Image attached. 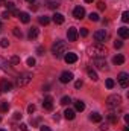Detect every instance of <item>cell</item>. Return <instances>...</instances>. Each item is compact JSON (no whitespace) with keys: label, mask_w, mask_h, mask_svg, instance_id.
I'll use <instances>...</instances> for the list:
<instances>
[{"label":"cell","mask_w":129,"mask_h":131,"mask_svg":"<svg viewBox=\"0 0 129 131\" xmlns=\"http://www.w3.org/2000/svg\"><path fill=\"white\" fill-rule=\"evenodd\" d=\"M52 53L56 58H61L64 53H67V43L62 41V40H56L52 46Z\"/></svg>","instance_id":"obj_1"},{"label":"cell","mask_w":129,"mask_h":131,"mask_svg":"<svg viewBox=\"0 0 129 131\" xmlns=\"http://www.w3.org/2000/svg\"><path fill=\"white\" fill-rule=\"evenodd\" d=\"M106 53H108V50H106V47L103 46V44H94V46H91L90 47V55L93 57V58H105L106 57Z\"/></svg>","instance_id":"obj_2"},{"label":"cell","mask_w":129,"mask_h":131,"mask_svg":"<svg viewBox=\"0 0 129 131\" xmlns=\"http://www.w3.org/2000/svg\"><path fill=\"white\" fill-rule=\"evenodd\" d=\"M120 104H122V98L119 95H111V96H108V99H106V105L109 108H117Z\"/></svg>","instance_id":"obj_3"},{"label":"cell","mask_w":129,"mask_h":131,"mask_svg":"<svg viewBox=\"0 0 129 131\" xmlns=\"http://www.w3.org/2000/svg\"><path fill=\"white\" fill-rule=\"evenodd\" d=\"M31 79H32V75L31 73H21L17 78V85L18 87H24V85H28L31 82Z\"/></svg>","instance_id":"obj_4"},{"label":"cell","mask_w":129,"mask_h":131,"mask_svg":"<svg viewBox=\"0 0 129 131\" xmlns=\"http://www.w3.org/2000/svg\"><path fill=\"white\" fill-rule=\"evenodd\" d=\"M119 84L123 87V89H126L128 87V84H129V75L126 73V72H122V73H119Z\"/></svg>","instance_id":"obj_5"},{"label":"cell","mask_w":129,"mask_h":131,"mask_svg":"<svg viewBox=\"0 0 129 131\" xmlns=\"http://www.w3.org/2000/svg\"><path fill=\"white\" fill-rule=\"evenodd\" d=\"M78 29L74 28V26H71V28H68V31H67V38H68V41H76L78 40Z\"/></svg>","instance_id":"obj_6"},{"label":"cell","mask_w":129,"mask_h":131,"mask_svg":"<svg viewBox=\"0 0 129 131\" xmlns=\"http://www.w3.org/2000/svg\"><path fill=\"white\" fill-rule=\"evenodd\" d=\"M93 37H94V40H96L99 44H102V43L108 38V35H106V32H105V31H96V32L93 34Z\"/></svg>","instance_id":"obj_7"},{"label":"cell","mask_w":129,"mask_h":131,"mask_svg":"<svg viewBox=\"0 0 129 131\" xmlns=\"http://www.w3.org/2000/svg\"><path fill=\"white\" fill-rule=\"evenodd\" d=\"M73 17L78 18V20H82V18L85 17V9H84L82 6H76V8L73 9Z\"/></svg>","instance_id":"obj_8"},{"label":"cell","mask_w":129,"mask_h":131,"mask_svg":"<svg viewBox=\"0 0 129 131\" xmlns=\"http://www.w3.org/2000/svg\"><path fill=\"white\" fill-rule=\"evenodd\" d=\"M59 81L62 84H68L70 81H73V73L71 72H62L61 76H59Z\"/></svg>","instance_id":"obj_9"},{"label":"cell","mask_w":129,"mask_h":131,"mask_svg":"<svg viewBox=\"0 0 129 131\" xmlns=\"http://www.w3.org/2000/svg\"><path fill=\"white\" fill-rule=\"evenodd\" d=\"M0 90L2 92H11L12 90V82L8 79H2L0 81Z\"/></svg>","instance_id":"obj_10"},{"label":"cell","mask_w":129,"mask_h":131,"mask_svg":"<svg viewBox=\"0 0 129 131\" xmlns=\"http://www.w3.org/2000/svg\"><path fill=\"white\" fill-rule=\"evenodd\" d=\"M64 60H65L67 64H73V63L78 61V55H76L74 52H68V53H65L64 55Z\"/></svg>","instance_id":"obj_11"},{"label":"cell","mask_w":129,"mask_h":131,"mask_svg":"<svg viewBox=\"0 0 129 131\" xmlns=\"http://www.w3.org/2000/svg\"><path fill=\"white\" fill-rule=\"evenodd\" d=\"M43 107H44L46 110L52 111V110H53V98H52V96H46V98H44V102H43Z\"/></svg>","instance_id":"obj_12"},{"label":"cell","mask_w":129,"mask_h":131,"mask_svg":"<svg viewBox=\"0 0 129 131\" xmlns=\"http://www.w3.org/2000/svg\"><path fill=\"white\" fill-rule=\"evenodd\" d=\"M94 66H96L97 69H100V70H105V69L108 67L105 58H94Z\"/></svg>","instance_id":"obj_13"},{"label":"cell","mask_w":129,"mask_h":131,"mask_svg":"<svg viewBox=\"0 0 129 131\" xmlns=\"http://www.w3.org/2000/svg\"><path fill=\"white\" fill-rule=\"evenodd\" d=\"M52 20L55 21V25H62L65 18H64V15H62V14H59V12H55V14H53V17H52Z\"/></svg>","instance_id":"obj_14"},{"label":"cell","mask_w":129,"mask_h":131,"mask_svg":"<svg viewBox=\"0 0 129 131\" xmlns=\"http://www.w3.org/2000/svg\"><path fill=\"white\" fill-rule=\"evenodd\" d=\"M74 116H76V111H74L73 108H67V110L64 111V117L67 119V121H73Z\"/></svg>","instance_id":"obj_15"},{"label":"cell","mask_w":129,"mask_h":131,"mask_svg":"<svg viewBox=\"0 0 129 131\" xmlns=\"http://www.w3.org/2000/svg\"><path fill=\"white\" fill-rule=\"evenodd\" d=\"M61 6V0H47V8L49 9H58Z\"/></svg>","instance_id":"obj_16"},{"label":"cell","mask_w":129,"mask_h":131,"mask_svg":"<svg viewBox=\"0 0 129 131\" xmlns=\"http://www.w3.org/2000/svg\"><path fill=\"white\" fill-rule=\"evenodd\" d=\"M119 35H120V38H123V40H126L129 37V29L126 26H123V28H120L119 29Z\"/></svg>","instance_id":"obj_17"},{"label":"cell","mask_w":129,"mask_h":131,"mask_svg":"<svg viewBox=\"0 0 129 131\" xmlns=\"http://www.w3.org/2000/svg\"><path fill=\"white\" fill-rule=\"evenodd\" d=\"M108 119H109L111 124H117V122H119V116H117L115 111H109V113H108Z\"/></svg>","instance_id":"obj_18"},{"label":"cell","mask_w":129,"mask_h":131,"mask_svg":"<svg viewBox=\"0 0 129 131\" xmlns=\"http://www.w3.org/2000/svg\"><path fill=\"white\" fill-rule=\"evenodd\" d=\"M28 37H29V40H35V38L38 37V28L32 26V28L29 29V34H28Z\"/></svg>","instance_id":"obj_19"},{"label":"cell","mask_w":129,"mask_h":131,"mask_svg":"<svg viewBox=\"0 0 129 131\" xmlns=\"http://www.w3.org/2000/svg\"><path fill=\"white\" fill-rule=\"evenodd\" d=\"M87 73H88V76H90V79H91V81H97V79H99L97 73L91 69V67H88V69H87Z\"/></svg>","instance_id":"obj_20"},{"label":"cell","mask_w":129,"mask_h":131,"mask_svg":"<svg viewBox=\"0 0 129 131\" xmlns=\"http://www.w3.org/2000/svg\"><path fill=\"white\" fill-rule=\"evenodd\" d=\"M18 18H20L23 23H29V21H31V17H29L28 12H20V14H18Z\"/></svg>","instance_id":"obj_21"},{"label":"cell","mask_w":129,"mask_h":131,"mask_svg":"<svg viewBox=\"0 0 129 131\" xmlns=\"http://www.w3.org/2000/svg\"><path fill=\"white\" fill-rule=\"evenodd\" d=\"M85 110V104L82 101H76L74 102V111H84Z\"/></svg>","instance_id":"obj_22"},{"label":"cell","mask_w":129,"mask_h":131,"mask_svg":"<svg viewBox=\"0 0 129 131\" xmlns=\"http://www.w3.org/2000/svg\"><path fill=\"white\" fill-rule=\"evenodd\" d=\"M112 63H114V64H117V66L123 64V63H125V57H123V55H115V57H114V60H112Z\"/></svg>","instance_id":"obj_23"},{"label":"cell","mask_w":129,"mask_h":131,"mask_svg":"<svg viewBox=\"0 0 129 131\" xmlns=\"http://www.w3.org/2000/svg\"><path fill=\"white\" fill-rule=\"evenodd\" d=\"M90 121H93V122H100V121H102V114H99V113H91Z\"/></svg>","instance_id":"obj_24"},{"label":"cell","mask_w":129,"mask_h":131,"mask_svg":"<svg viewBox=\"0 0 129 131\" xmlns=\"http://www.w3.org/2000/svg\"><path fill=\"white\" fill-rule=\"evenodd\" d=\"M38 21H40V25H44V26H46V25H49L50 18H49L47 15H41V17L38 18Z\"/></svg>","instance_id":"obj_25"},{"label":"cell","mask_w":129,"mask_h":131,"mask_svg":"<svg viewBox=\"0 0 129 131\" xmlns=\"http://www.w3.org/2000/svg\"><path fill=\"white\" fill-rule=\"evenodd\" d=\"M12 32H14V35H15L17 38H21V37H23V32H21V29H20V28H14V29H12Z\"/></svg>","instance_id":"obj_26"},{"label":"cell","mask_w":129,"mask_h":131,"mask_svg":"<svg viewBox=\"0 0 129 131\" xmlns=\"http://www.w3.org/2000/svg\"><path fill=\"white\" fill-rule=\"evenodd\" d=\"M8 110H9V104H8V102H2V104H0V113L8 111Z\"/></svg>","instance_id":"obj_27"},{"label":"cell","mask_w":129,"mask_h":131,"mask_svg":"<svg viewBox=\"0 0 129 131\" xmlns=\"http://www.w3.org/2000/svg\"><path fill=\"white\" fill-rule=\"evenodd\" d=\"M90 20H91V21H99L100 17H99V14H96V12H91V14H90Z\"/></svg>","instance_id":"obj_28"},{"label":"cell","mask_w":129,"mask_h":131,"mask_svg":"<svg viewBox=\"0 0 129 131\" xmlns=\"http://www.w3.org/2000/svg\"><path fill=\"white\" fill-rule=\"evenodd\" d=\"M71 102V99H70V96H64V98L61 99V105H68Z\"/></svg>","instance_id":"obj_29"},{"label":"cell","mask_w":129,"mask_h":131,"mask_svg":"<svg viewBox=\"0 0 129 131\" xmlns=\"http://www.w3.org/2000/svg\"><path fill=\"white\" fill-rule=\"evenodd\" d=\"M0 46H2V47H8V46H9V40H8V38H2V40H0Z\"/></svg>","instance_id":"obj_30"},{"label":"cell","mask_w":129,"mask_h":131,"mask_svg":"<svg viewBox=\"0 0 129 131\" xmlns=\"http://www.w3.org/2000/svg\"><path fill=\"white\" fill-rule=\"evenodd\" d=\"M11 63L12 64H20V57H17V55L11 57Z\"/></svg>","instance_id":"obj_31"},{"label":"cell","mask_w":129,"mask_h":131,"mask_svg":"<svg viewBox=\"0 0 129 131\" xmlns=\"http://www.w3.org/2000/svg\"><path fill=\"white\" fill-rule=\"evenodd\" d=\"M122 20H123L125 23H128V21H129V12H128V11H125V12L122 14Z\"/></svg>","instance_id":"obj_32"},{"label":"cell","mask_w":129,"mask_h":131,"mask_svg":"<svg viewBox=\"0 0 129 131\" xmlns=\"http://www.w3.org/2000/svg\"><path fill=\"white\" fill-rule=\"evenodd\" d=\"M105 85H106L108 89H112V87H114V81H112V79H106V81H105Z\"/></svg>","instance_id":"obj_33"},{"label":"cell","mask_w":129,"mask_h":131,"mask_svg":"<svg viewBox=\"0 0 129 131\" xmlns=\"http://www.w3.org/2000/svg\"><path fill=\"white\" fill-rule=\"evenodd\" d=\"M26 63H28L29 67H33V66H35V58H32V57H31V58H28V61H26Z\"/></svg>","instance_id":"obj_34"},{"label":"cell","mask_w":129,"mask_h":131,"mask_svg":"<svg viewBox=\"0 0 129 131\" xmlns=\"http://www.w3.org/2000/svg\"><path fill=\"white\" fill-rule=\"evenodd\" d=\"M97 8H99V11H105V8H106V5H105L103 2H99V3H97Z\"/></svg>","instance_id":"obj_35"},{"label":"cell","mask_w":129,"mask_h":131,"mask_svg":"<svg viewBox=\"0 0 129 131\" xmlns=\"http://www.w3.org/2000/svg\"><path fill=\"white\" fill-rule=\"evenodd\" d=\"M36 53H38V55H44V47H43V46H38V47H36Z\"/></svg>","instance_id":"obj_36"},{"label":"cell","mask_w":129,"mask_h":131,"mask_svg":"<svg viewBox=\"0 0 129 131\" xmlns=\"http://www.w3.org/2000/svg\"><path fill=\"white\" fill-rule=\"evenodd\" d=\"M11 15H9V12L8 11H5V12H2V18H5V20H8Z\"/></svg>","instance_id":"obj_37"},{"label":"cell","mask_w":129,"mask_h":131,"mask_svg":"<svg viewBox=\"0 0 129 131\" xmlns=\"http://www.w3.org/2000/svg\"><path fill=\"white\" fill-rule=\"evenodd\" d=\"M122 46H123V43H122V41H114V47H115V49H120Z\"/></svg>","instance_id":"obj_38"},{"label":"cell","mask_w":129,"mask_h":131,"mask_svg":"<svg viewBox=\"0 0 129 131\" xmlns=\"http://www.w3.org/2000/svg\"><path fill=\"white\" fill-rule=\"evenodd\" d=\"M82 85H84V82H82V81H81V79H79V81H76V82H74V87H76V89H81V87H82Z\"/></svg>","instance_id":"obj_39"},{"label":"cell","mask_w":129,"mask_h":131,"mask_svg":"<svg viewBox=\"0 0 129 131\" xmlns=\"http://www.w3.org/2000/svg\"><path fill=\"white\" fill-rule=\"evenodd\" d=\"M20 130H21V131H29V128H28V125H26V124H20Z\"/></svg>","instance_id":"obj_40"},{"label":"cell","mask_w":129,"mask_h":131,"mask_svg":"<svg viewBox=\"0 0 129 131\" xmlns=\"http://www.w3.org/2000/svg\"><path fill=\"white\" fill-rule=\"evenodd\" d=\"M28 111H29V113H31V114H32L33 111H35V105H33V104H31V105H29V107H28Z\"/></svg>","instance_id":"obj_41"},{"label":"cell","mask_w":129,"mask_h":131,"mask_svg":"<svg viewBox=\"0 0 129 131\" xmlns=\"http://www.w3.org/2000/svg\"><path fill=\"white\" fill-rule=\"evenodd\" d=\"M40 131H52V130H50L47 125H41V127H40Z\"/></svg>","instance_id":"obj_42"},{"label":"cell","mask_w":129,"mask_h":131,"mask_svg":"<svg viewBox=\"0 0 129 131\" xmlns=\"http://www.w3.org/2000/svg\"><path fill=\"white\" fill-rule=\"evenodd\" d=\"M81 35H82V37H87V35H88V31H87L85 28H82V29H81Z\"/></svg>","instance_id":"obj_43"},{"label":"cell","mask_w":129,"mask_h":131,"mask_svg":"<svg viewBox=\"0 0 129 131\" xmlns=\"http://www.w3.org/2000/svg\"><path fill=\"white\" fill-rule=\"evenodd\" d=\"M14 119H15V121L21 119V113H18V111H17V113H14Z\"/></svg>","instance_id":"obj_44"},{"label":"cell","mask_w":129,"mask_h":131,"mask_svg":"<svg viewBox=\"0 0 129 131\" xmlns=\"http://www.w3.org/2000/svg\"><path fill=\"white\" fill-rule=\"evenodd\" d=\"M100 130H102V131H106V130H108V125H106V124H102V125H100Z\"/></svg>","instance_id":"obj_45"},{"label":"cell","mask_w":129,"mask_h":131,"mask_svg":"<svg viewBox=\"0 0 129 131\" xmlns=\"http://www.w3.org/2000/svg\"><path fill=\"white\" fill-rule=\"evenodd\" d=\"M53 119H55V121H59V113H56V114L53 116Z\"/></svg>","instance_id":"obj_46"},{"label":"cell","mask_w":129,"mask_h":131,"mask_svg":"<svg viewBox=\"0 0 129 131\" xmlns=\"http://www.w3.org/2000/svg\"><path fill=\"white\" fill-rule=\"evenodd\" d=\"M26 2H28V3H31V5H32L33 2H35V0H26Z\"/></svg>","instance_id":"obj_47"},{"label":"cell","mask_w":129,"mask_h":131,"mask_svg":"<svg viewBox=\"0 0 129 131\" xmlns=\"http://www.w3.org/2000/svg\"><path fill=\"white\" fill-rule=\"evenodd\" d=\"M85 2H87V3H93L94 0H85Z\"/></svg>","instance_id":"obj_48"},{"label":"cell","mask_w":129,"mask_h":131,"mask_svg":"<svg viewBox=\"0 0 129 131\" xmlns=\"http://www.w3.org/2000/svg\"><path fill=\"white\" fill-rule=\"evenodd\" d=\"M123 131H129V128H128V127H125V128H123Z\"/></svg>","instance_id":"obj_49"},{"label":"cell","mask_w":129,"mask_h":131,"mask_svg":"<svg viewBox=\"0 0 129 131\" xmlns=\"http://www.w3.org/2000/svg\"><path fill=\"white\" fill-rule=\"evenodd\" d=\"M5 2H6V0H0V5H3V3H5Z\"/></svg>","instance_id":"obj_50"},{"label":"cell","mask_w":129,"mask_h":131,"mask_svg":"<svg viewBox=\"0 0 129 131\" xmlns=\"http://www.w3.org/2000/svg\"><path fill=\"white\" fill-rule=\"evenodd\" d=\"M0 131H5V130H0Z\"/></svg>","instance_id":"obj_51"},{"label":"cell","mask_w":129,"mask_h":131,"mask_svg":"<svg viewBox=\"0 0 129 131\" xmlns=\"http://www.w3.org/2000/svg\"><path fill=\"white\" fill-rule=\"evenodd\" d=\"M0 26H2V23H0Z\"/></svg>","instance_id":"obj_52"}]
</instances>
